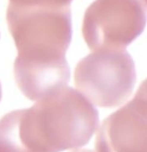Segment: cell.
Segmentation results:
<instances>
[{
    "mask_svg": "<svg viewBox=\"0 0 147 152\" xmlns=\"http://www.w3.org/2000/svg\"><path fill=\"white\" fill-rule=\"evenodd\" d=\"M6 21L17 49L14 76L21 92L38 101L66 87L71 76L65 58L72 34L70 6L9 4Z\"/></svg>",
    "mask_w": 147,
    "mask_h": 152,
    "instance_id": "1",
    "label": "cell"
},
{
    "mask_svg": "<svg viewBox=\"0 0 147 152\" xmlns=\"http://www.w3.org/2000/svg\"><path fill=\"white\" fill-rule=\"evenodd\" d=\"M97 110L78 91L65 87L31 107L0 119V152H61L90 142Z\"/></svg>",
    "mask_w": 147,
    "mask_h": 152,
    "instance_id": "2",
    "label": "cell"
},
{
    "mask_svg": "<svg viewBox=\"0 0 147 152\" xmlns=\"http://www.w3.org/2000/svg\"><path fill=\"white\" fill-rule=\"evenodd\" d=\"M136 82L134 61L124 49L94 51L74 71V84L88 101L101 107H115L132 95Z\"/></svg>",
    "mask_w": 147,
    "mask_h": 152,
    "instance_id": "3",
    "label": "cell"
},
{
    "mask_svg": "<svg viewBox=\"0 0 147 152\" xmlns=\"http://www.w3.org/2000/svg\"><path fill=\"white\" fill-rule=\"evenodd\" d=\"M145 0H96L87 8L82 34L90 50L121 49L144 31Z\"/></svg>",
    "mask_w": 147,
    "mask_h": 152,
    "instance_id": "4",
    "label": "cell"
},
{
    "mask_svg": "<svg viewBox=\"0 0 147 152\" xmlns=\"http://www.w3.org/2000/svg\"><path fill=\"white\" fill-rule=\"evenodd\" d=\"M146 81L129 102L102 121L96 137L97 152H147Z\"/></svg>",
    "mask_w": 147,
    "mask_h": 152,
    "instance_id": "5",
    "label": "cell"
},
{
    "mask_svg": "<svg viewBox=\"0 0 147 152\" xmlns=\"http://www.w3.org/2000/svg\"><path fill=\"white\" fill-rule=\"evenodd\" d=\"M72 0H10V4L30 7H68Z\"/></svg>",
    "mask_w": 147,
    "mask_h": 152,
    "instance_id": "6",
    "label": "cell"
},
{
    "mask_svg": "<svg viewBox=\"0 0 147 152\" xmlns=\"http://www.w3.org/2000/svg\"><path fill=\"white\" fill-rule=\"evenodd\" d=\"M72 152H95L93 151H90V150H76Z\"/></svg>",
    "mask_w": 147,
    "mask_h": 152,
    "instance_id": "7",
    "label": "cell"
},
{
    "mask_svg": "<svg viewBox=\"0 0 147 152\" xmlns=\"http://www.w3.org/2000/svg\"><path fill=\"white\" fill-rule=\"evenodd\" d=\"M1 98H2V86L0 83V101H1Z\"/></svg>",
    "mask_w": 147,
    "mask_h": 152,
    "instance_id": "8",
    "label": "cell"
}]
</instances>
